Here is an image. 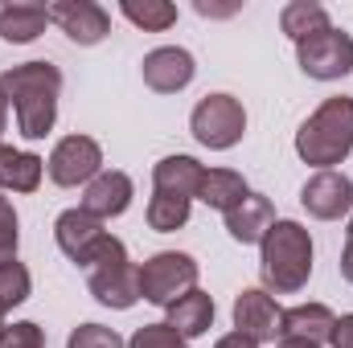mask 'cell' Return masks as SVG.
Segmentation results:
<instances>
[{"label": "cell", "instance_id": "obj_2", "mask_svg": "<svg viewBox=\"0 0 353 348\" xmlns=\"http://www.w3.org/2000/svg\"><path fill=\"white\" fill-rule=\"evenodd\" d=\"M353 152V98H325L296 131V156L316 173H329Z\"/></svg>", "mask_w": 353, "mask_h": 348}, {"label": "cell", "instance_id": "obj_27", "mask_svg": "<svg viewBox=\"0 0 353 348\" xmlns=\"http://www.w3.org/2000/svg\"><path fill=\"white\" fill-rule=\"evenodd\" d=\"M66 348H123V336L115 328H103V324H79L70 332Z\"/></svg>", "mask_w": 353, "mask_h": 348}, {"label": "cell", "instance_id": "obj_34", "mask_svg": "<svg viewBox=\"0 0 353 348\" xmlns=\"http://www.w3.org/2000/svg\"><path fill=\"white\" fill-rule=\"evenodd\" d=\"M4 127H8V98L0 94V135H4Z\"/></svg>", "mask_w": 353, "mask_h": 348}, {"label": "cell", "instance_id": "obj_21", "mask_svg": "<svg viewBox=\"0 0 353 348\" xmlns=\"http://www.w3.org/2000/svg\"><path fill=\"white\" fill-rule=\"evenodd\" d=\"M247 193H251V188H247L243 173H234V168H210V173L201 176L197 201L210 205V209H218V213H230Z\"/></svg>", "mask_w": 353, "mask_h": 348}, {"label": "cell", "instance_id": "obj_6", "mask_svg": "<svg viewBox=\"0 0 353 348\" xmlns=\"http://www.w3.org/2000/svg\"><path fill=\"white\" fill-rule=\"evenodd\" d=\"M201 266L185 250H161L148 262H140V299L157 303V307H173L181 295H189L197 287Z\"/></svg>", "mask_w": 353, "mask_h": 348}, {"label": "cell", "instance_id": "obj_22", "mask_svg": "<svg viewBox=\"0 0 353 348\" xmlns=\"http://www.w3.org/2000/svg\"><path fill=\"white\" fill-rule=\"evenodd\" d=\"M279 29H283L292 41H304V37H312V33L333 29V21H329V8H325V4H316V0H292V4H283V12H279Z\"/></svg>", "mask_w": 353, "mask_h": 348}, {"label": "cell", "instance_id": "obj_24", "mask_svg": "<svg viewBox=\"0 0 353 348\" xmlns=\"http://www.w3.org/2000/svg\"><path fill=\"white\" fill-rule=\"evenodd\" d=\"M189 209H193L189 197L152 193V201H148V226H152L157 234H173V230H181V226L189 221Z\"/></svg>", "mask_w": 353, "mask_h": 348}, {"label": "cell", "instance_id": "obj_35", "mask_svg": "<svg viewBox=\"0 0 353 348\" xmlns=\"http://www.w3.org/2000/svg\"><path fill=\"white\" fill-rule=\"evenodd\" d=\"M4 312H8V307L0 303V340H4V332H8V324H4Z\"/></svg>", "mask_w": 353, "mask_h": 348}, {"label": "cell", "instance_id": "obj_25", "mask_svg": "<svg viewBox=\"0 0 353 348\" xmlns=\"http://www.w3.org/2000/svg\"><path fill=\"white\" fill-rule=\"evenodd\" d=\"M33 291V279H29V266L25 262H0V303L4 307H21Z\"/></svg>", "mask_w": 353, "mask_h": 348}, {"label": "cell", "instance_id": "obj_32", "mask_svg": "<svg viewBox=\"0 0 353 348\" xmlns=\"http://www.w3.org/2000/svg\"><path fill=\"white\" fill-rule=\"evenodd\" d=\"M214 348H259V340H251L247 332H226Z\"/></svg>", "mask_w": 353, "mask_h": 348}, {"label": "cell", "instance_id": "obj_18", "mask_svg": "<svg viewBox=\"0 0 353 348\" xmlns=\"http://www.w3.org/2000/svg\"><path fill=\"white\" fill-rule=\"evenodd\" d=\"M169 312V328H173L176 336H185V340H193V336H205L210 328H214V295H205V291H189V295H181L173 307H165Z\"/></svg>", "mask_w": 353, "mask_h": 348}, {"label": "cell", "instance_id": "obj_10", "mask_svg": "<svg viewBox=\"0 0 353 348\" xmlns=\"http://www.w3.org/2000/svg\"><path fill=\"white\" fill-rule=\"evenodd\" d=\"M300 205L316 221H341L345 213H353V180L345 173H337V168L312 173L300 188Z\"/></svg>", "mask_w": 353, "mask_h": 348}, {"label": "cell", "instance_id": "obj_14", "mask_svg": "<svg viewBox=\"0 0 353 348\" xmlns=\"http://www.w3.org/2000/svg\"><path fill=\"white\" fill-rule=\"evenodd\" d=\"M279 328H283V307L259 291V287H247V291H239V299H234V332H247L251 340H275L279 336Z\"/></svg>", "mask_w": 353, "mask_h": 348}, {"label": "cell", "instance_id": "obj_12", "mask_svg": "<svg viewBox=\"0 0 353 348\" xmlns=\"http://www.w3.org/2000/svg\"><path fill=\"white\" fill-rule=\"evenodd\" d=\"M140 74H144V87L148 90H157V94H176V90H185L193 83L197 62H193V54L181 50V45H161V50L144 54Z\"/></svg>", "mask_w": 353, "mask_h": 348}, {"label": "cell", "instance_id": "obj_23", "mask_svg": "<svg viewBox=\"0 0 353 348\" xmlns=\"http://www.w3.org/2000/svg\"><path fill=\"white\" fill-rule=\"evenodd\" d=\"M119 12L144 33H165L169 25H176V4H169V0H144V4L140 0H123Z\"/></svg>", "mask_w": 353, "mask_h": 348}, {"label": "cell", "instance_id": "obj_4", "mask_svg": "<svg viewBox=\"0 0 353 348\" xmlns=\"http://www.w3.org/2000/svg\"><path fill=\"white\" fill-rule=\"evenodd\" d=\"M87 287L103 307H115V312H128L140 303V266L128 259V246L115 234L107 238L103 254L90 262Z\"/></svg>", "mask_w": 353, "mask_h": 348}, {"label": "cell", "instance_id": "obj_9", "mask_svg": "<svg viewBox=\"0 0 353 348\" xmlns=\"http://www.w3.org/2000/svg\"><path fill=\"white\" fill-rule=\"evenodd\" d=\"M54 238H58V250L66 254L70 262H79L83 270H90V262L103 254V246H107V230H103V221L99 217H90L83 209H66V213H58V221H54Z\"/></svg>", "mask_w": 353, "mask_h": 348}, {"label": "cell", "instance_id": "obj_20", "mask_svg": "<svg viewBox=\"0 0 353 348\" xmlns=\"http://www.w3.org/2000/svg\"><path fill=\"white\" fill-rule=\"evenodd\" d=\"M46 176V160L37 152H17L8 144H0V188H12V193H37Z\"/></svg>", "mask_w": 353, "mask_h": 348}, {"label": "cell", "instance_id": "obj_29", "mask_svg": "<svg viewBox=\"0 0 353 348\" xmlns=\"http://www.w3.org/2000/svg\"><path fill=\"white\" fill-rule=\"evenodd\" d=\"M0 348H46V332H41L33 320H21V324H12V328L4 332Z\"/></svg>", "mask_w": 353, "mask_h": 348}, {"label": "cell", "instance_id": "obj_16", "mask_svg": "<svg viewBox=\"0 0 353 348\" xmlns=\"http://www.w3.org/2000/svg\"><path fill=\"white\" fill-rule=\"evenodd\" d=\"M50 25V4H33V0H12L0 4V41L8 45H29L46 33Z\"/></svg>", "mask_w": 353, "mask_h": 348}, {"label": "cell", "instance_id": "obj_31", "mask_svg": "<svg viewBox=\"0 0 353 348\" xmlns=\"http://www.w3.org/2000/svg\"><path fill=\"white\" fill-rule=\"evenodd\" d=\"M341 279L353 283V217H350V230H345V250H341Z\"/></svg>", "mask_w": 353, "mask_h": 348}, {"label": "cell", "instance_id": "obj_30", "mask_svg": "<svg viewBox=\"0 0 353 348\" xmlns=\"http://www.w3.org/2000/svg\"><path fill=\"white\" fill-rule=\"evenodd\" d=\"M329 348H353V312H350V316H341V320L333 324Z\"/></svg>", "mask_w": 353, "mask_h": 348}, {"label": "cell", "instance_id": "obj_11", "mask_svg": "<svg viewBox=\"0 0 353 348\" xmlns=\"http://www.w3.org/2000/svg\"><path fill=\"white\" fill-rule=\"evenodd\" d=\"M50 21L74 41V45H99L111 33V17L103 4L94 0H54L50 4Z\"/></svg>", "mask_w": 353, "mask_h": 348}, {"label": "cell", "instance_id": "obj_19", "mask_svg": "<svg viewBox=\"0 0 353 348\" xmlns=\"http://www.w3.org/2000/svg\"><path fill=\"white\" fill-rule=\"evenodd\" d=\"M201 176H205V168H201L193 156H165V160L152 168V193H173V197L197 201Z\"/></svg>", "mask_w": 353, "mask_h": 348}, {"label": "cell", "instance_id": "obj_13", "mask_svg": "<svg viewBox=\"0 0 353 348\" xmlns=\"http://www.w3.org/2000/svg\"><path fill=\"white\" fill-rule=\"evenodd\" d=\"M132 197H136L132 176L119 173V168H103V173L87 184L79 209L90 213V217H99V221H111V217H123V213L132 209Z\"/></svg>", "mask_w": 353, "mask_h": 348}, {"label": "cell", "instance_id": "obj_8", "mask_svg": "<svg viewBox=\"0 0 353 348\" xmlns=\"http://www.w3.org/2000/svg\"><path fill=\"white\" fill-rule=\"evenodd\" d=\"M46 173H50L54 184H62V188L90 184L94 176L103 173V148L90 135H66V140L54 144V152L46 160Z\"/></svg>", "mask_w": 353, "mask_h": 348}, {"label": "cell", "instance_id": "obj_17", "mask_svg": "<svg viewBox=\"0 0 353 348\" xmlns=\"http://www.w3.org/2000/svg\"><path fill=\"white\" fill-rule=\"evenodd\" d=\"M333 324H337V316L325 307V303H296V307H288L283 312V328H279V336H292V340H308V345H329V336H333Z\"/></svg>", "mask_w": 353, "mask_h": 348}, {"label": "cell", "instance_id": "obj_33", "mask_svg": "<svg viewBox=\"0 0 353 348\" xmlns=\"http://www.w3.org/2000/svg\"><path fill=\"white\" fill-rule=\"evenodd\" d=\"M279 348H321V345H308V340H292V336H279Z\"/></svg>", "mask_w": 353, "mask_h": 348}, {"label": "cell", "instance_id": "obj_28", "mask_svg": "<svg viewBox=\"0 0 353 348\" xmlns=\"http://www.w3.org/2000/svg\"><path fill=\"white\" fill-rule=\"evenodd\" d=\"M17 242H21V221L8 197H0V262L17 259Z\"/></svg>", "mask_w": 353, "mask_h": 348}, {"label": "cell", "instance_id": "obj_26", "mask_svg": "<svg viewBox=\"0 0 353 348\" xmlns=\"http://www.w3.org/2000/svg\"><path fill=\"white\" fill-rule=\"evenodd\" d=\"M128 348H189V340L176 336L169 324H144V328L132 332Z\"/></svg>", "mask_w": 353, "mask_h": 348}, {"label": "cell", "instance_id": "obj_5", "mask_svg": "<svg viewBox=\"0 0 353 348\" xmlns=\"http://www.w3.org/2000/svg\"><path fill=\"white\" fill-rule=\"evenodd\" d=\"M189 131L201 148L210 152H230L243 135H247V111L234 94H205L193 115H189Z\"/></svg>", "mask_w": 353, "mask_h": 348}, {"label": "cell", "instance_id": "obj_15", "mask_svg": "<svg viewBox=\"0 0 353 348\" xmlns=\"http://www.w3.org/2000/svg\"><path fill=\"white\" fill-rule=\"evenodd\" d=\"M226 217V234L234 238V242H243V246H259L267 238V230L275 226V205H271V197L263 193H247L230 213H222Z\"/></svg>", "mask_w": 353, "mask_h": 348}, {"label": "cell", "instance_id": "obj_3", "mask_svg": "<svg viewBox=\"0 0 353 348\" xmlns=\"http://www.w3.org/2000/svg\"><path fill=\"white\" fill-rule=\"evenodd\" d=\"M312 274V234L300 221H279L259 242V279L275 295H296Z\"/></svg>", "mask_w": 353, "mask_h": 348}, {"label": "cell", "instance_id": "obj_1", "mask_svg": "<svg viewBox=\"0 0 353 348\" xmlns=\"http://www.w3.org/2000/svg\"><path fill=\"white\" fill-rule=\"evenodd\" d=\"M0 94L17 111V131L25 140H46L58 123L62 70L54 62H21L0 74Z\"/></svg>", "mask_w": 353, "mask_h": 348}, {"label": "cell", "instance_id": "obj_7", "mask_svg": "<svg viewBox=\"0 0 353 348\" xmlns=\"http://www.w3.org/2000/svg\"><path fill=\"white\" fill-rule=\"evenodd\" d=\"M296 62L316 83H337L353 74V37L345 29H325L304 41H296Z\"/></svg>", "mask_w": 353, "mask_h": 348}]
</instances>
